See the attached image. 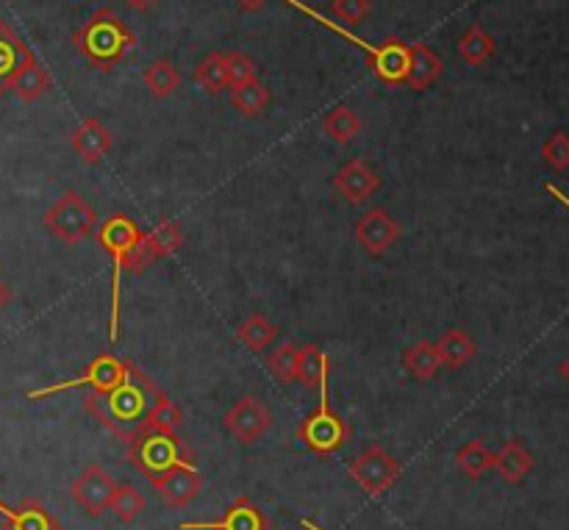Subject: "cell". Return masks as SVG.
<instances>
[{
	"label": "cell",
	"instance_id": "obj_1",
	"mask_svg": "<svg viewBox=\"0 0 569 530\" xmlns=\"http://www.w3.org/2000/svg\"><path fill=\"white\" fill-rule=\"evenodd\" d=\"M159 398V387L144 372L131 367L126 381L109 392H89L83 398V411L92 414L100 426L109 428L122 442L142 431L144 414L150 411L153 400Z\"/></svg>",
	"mask_w": 569,
	"mask_h": 530
},
{
	"label": "cell",
	"instance_id": "obj_2",
	"mask_svg": "<svg viewBox=\"0 0 569 530\" xmlns=\"http://www.w3.org/2000/svg\"><path fill=\"white\" fill-rule=\"evenodd\" d=\"M72 44H76L78 56L89 61L98 70H111L114 64H120L128 56V50L137 44L131 28L109 9V6H100L92 14L87 17L81 28L72 33Z\"/></svg>",
	"mask_w": 569,
	"mask_h": 530
},
{
	"label": "cell",
	"instance_id": "obj_3",
	"mask_svg": "<svg viewBox=\"0 0 569 530\" xmlns=\"http://www.w3.org/2000/svg\"><path fill=\"white\" fill-rule=\"evenodd\" d=\"M98 242L106 253L114 261V272H111V320H109V337L111 342L120 339V278L122 270H133L137 261L139 242H142V231L137 222L126 214H111L109 220L100 222Z\"/></svg>",
	"mask_w": 569,
	"mask_h": 530
},
{
	"label": "cell",
	"instance_id": "obj_4",
	"mask_svg": "<svg viewBox=\"0 0 569 530\" xmlns=\"http://www.w3.org/2000/svg\"><path fill=\"white\" fill-rule=\"evenodd\" d=\"M126 456L148 481L164 476L167 470H172V467L181 464V461H189L187 450L181 448L176 433L150 431V428H142V431H137L128 439Z\"/></svg>",
	"mask_w": 569,
	"mask_h": 530
},
{
	"label": "cell",
	"instance_id": "obj_5",
	"mask_svg": "<svg viewBox=\"0 0 569 530\" xmlns=\"http://www.w3.org/2000/svg\"><path fill=\"white\" fill-rule=\"evenodd\" d=\"M350 428L328 403V387L320 389V406L298 426V442L317 456H331L348 444Z\"/></svg>",
	"mask_w": 569,
	"mask_h": 530
},
{
	"label": "cell",
	"instance_id": "obj_6",
	"mask_svg": "<svg viewBox=\"0 0 569 530\" xmlns=\"http://www.w3.org/2000/svg\"><path fill=\"white\" fill-rule=\"evenodd\" d=\"M42 226L48 228L56 239H61V242L78 244L87 237H92L94 226H98V211H94L76 189H67V192L44 211Z\"/></svg>",
	"mask_w": 569,
	"mask_h": 530
},
{
	"label": "cell",
	"instance_id": "obj_7",
	"mask_svg": "<svg viewBox=\"0 0 569 530\" xmlns=\"http://www.w3.org/2000/svg\"><path fill=\"white\" fill-rule=\"evenodd\" d=\"M131 367H133L131 361L117 359V356H111V353H100L89 361L87 370H83L78 378L53 383V387L33 389V392H28L26 398L28 400H44V398H50V394L67 392V389H83V387L92 389V392H109V389L120 387V383L126 381L128 372H131Z\"/></svg>",
	"mask_w": 569,
	"mask_h": 530
},
{
	"label": "cell",
	"instance_id": "obj_8",
	"mask_svg": "<svg viewBox=\"0 0 569 530\" xmlns=\"http://www.w3.org/2000/svg\"><path fill=\"white\" fill-rule=\"evenodd\" d=\"M348 476L353 478L367 494L378 498V494L389 492V489L400 481L403 467H400V461L395 459L387 448H381V444H370V448H367L365 453L348 467Z\"/></svg>",
	"mask_w": 569,
	"mask_h": 530
},
{
	"label": "cell",
	"instance_id": "obj_9",
	"mask_svg": "<svg viewBox=\"0 0 569 530\" xmlns=\"http://www.w3.org/2000/svg\"><path fill=\"white\" fill-rule=\"evenodd\" d=\"M222 426L237 442L253 444L272 428V411L256 394H242L222 417Z\"/></svg>",
	"mask_w": 569,
	"mask_h": 530
},
{
	"label": "cell",
	"instance_id": "obj_10",
	"mask_svg": "<svg viewBox=\"0 0 569 530\" xmlns=\"http://www.w3.org/2000/svg\"><path fill=\"white\" fill-rule=\"evenodd\" d=\"M114 478L103 470L100 464H89L81 476L72 481V500H76L78 509L87 517L98 520L106 509L111 506V498H114Z\"/></svg>",
	"mask_w": 569,
	"mask_h": 530
},
{
	"label": "cell",
	"instance_id": "obj_11",
	"mask_svg": "<svg viewBox=\"0 0 569 530\" xmlns=\"http://www.w3.org/2000/svg\"><path fill=\"white\" fill-rule=\"evenodd\" d=\"M400 237H403V226L381 206L365 211L359 222H356V242L370 256L389 253L400 242Z\"/></svg>",
	"mask_w": 569,
	"mask_h": 530
},
{
	"label": "cell",
	"instance_id": "obj_12",
	"mask_svg": "<svg viewBox=\"0 0 569 530\" xmlns=\"http://www.w3.org/2000/svg\"><path fill=\"white\" fill-rule=\"evenodd\" d=\"M150 483H153L159 498L164 500L170 509H183V506L192 503V500L200 494V489H203V478H200V472L194 470L192 461H181V464L167 470L164 476L153 478Z\"/></svg>",
	"mask_w": 569,
	"mask_h": 530
},
{
	"label": "cell",
	"instance_id": "obj_13",
	"mask_svg": "<svg viewBox=\"0 0 569 530\" xmlns=\"http://www.w3.org/2000/svg\"><path fill=\"white\" fill-rule=\"evenodd\" d=\"M331 187L337 189L348 203L361 206L381 189V178H378V172L372 170L365 159H350L345 161L337 170V176L331 178Z\"/></svg>",
	"mask_w": 569,
	"mask_h": 530
},
{
	"label": "cell",
	"instance_id": "obj_14",
	"mask_svg": "<svg viewBox=\"0 0 569 530\" xmlns=\"http://www.w3.org/2000/svg\"><path fill=\"white\" fill-rule=\"evenodd\" d=\"M181 244H183L181 226L172 220H161L153 231L142 233V242H139V253H137V261H133L131 272L133 276H139L144 267L153 264V261H159V259H167V256H172L178 248H181Z\"/></svg>",
	"mask_w": 569,
	"mask_h": 530
},
{
	"label": "cell",
	"instance_id": "obj_15",
	"mask_svg": "<svg viewBox=\"0 0 569 530\" xmlns=\"http://www.w3.org/2000/svg\"><path fill=\"white\" fill-rule=\"evenodd\" d=\"M31 56L33 50L17 37L14 28L6 20H0V94L11 92L17 76H20V70L28 64Z\"/></svg>",
	"mask_w": 569,
	"mask_h": 530
},
{
	"label": "cell",
	"instance_id": "obj_16",
	"mask_svg": "<svg viewBox=\"0 0 569 530\" xmlns=\"http://www.w3.org/2000/svg\"><path fill=\"white\" fill-rule=\"evenodd\" d=\"M181 530H267V517L250 498H237L214 522H183Z\"/></svg>",
	"mask_w": 569,
	"mask_h": 530
},
{
	"label": "cell",
	"instance_id": "obj_17",
	"mask_svg": "<svg viewBox=\"0 0 569 530\" xmlns=\"http://www.w3.org/2000/svg\"><path fill=\"white\" fill-rule=\"evenodd\" d=\"M370 67L383 83H406V72H409V44L400 39H387V42L376 44L372 53L367 56Z\"/></svg>",
	"mask_w": 569,
	"mask_h": 530
},
{
	"label": "cell",
	"instance_id": "obj_18",
	"mask_svg": "<svg viewBox=\"0 0 569 530\" xmlns=\"http://www.w3.org/2000/svg\"><path fill=\"white\" fill-rule=\"evenodd\" d=\"M70 142L83 164H98V161L111 150V131L98 120V117H87V120L78 122Z\"/></svg>",
	"mask_w": 569,
	"mask_h": 530
},
{
	"label": "cell",
	"instance_id": "obj_19",
	"mask_svg": "<svg viewBox=\"0 0 569 530\" xmlns=\"http://www.w3.org/2000/svg\"><path fill=\"white\" fill-rule=\"evenodd\" d=\"M533 464H537V461H533L531 450H528L520 439H509V442L495 453L492 470L498 472L506 483L517 487V483H522L531 476Z\"/></svg>",
	"mask_w": 569,
	"mask_h": 530
},
{
	"label": "cell",
	"instance_id": "obj_20",
	"mask_svg": "<svg viewBox=\"0 0 569 530\" xmlns=\"http://www.w3.org/2000/svg\"><path fill=\"white\" fill-rule=\"evenodd\" d=\"M445 70V61L433 53L428 44L417 42L409 44V72H406V87H411L415 92H426Z\"/></svg>",
	"mask_w": 569,
	"mask_h": 530
},
{
	"label": "cell",
	"instance_id": "obj_21",
	"mask_svg": "<svg viewBox=\"0 0 569 530\" xmlns=\"http://www.w3.org/2000/svg\"><path fill=\"white\" fill-rule=\"evenodd\" d=\"M328 372H331V361H328L326 350L320 344H303V348H298L295 383H300L306 389H322L328 387Z\"/></svg>",
	"mask_w": 569,
	"mask_h": 530
},
{
	"label": "cell",
	"instance_id": "obj_22",
	"mask_svg": "<svg viewBox=\"0 0 569 530\" xmlns=\"http://www.w3.org/2000/svg\"><path fill=\"white\" fill-rule=\"evenodd\" d=\"M437 353H439V364L448 367V370H461L472 361L476 356V342L467 331H459V328H450L439 337L437 342Z\"/></svg>",
	"mask_w": 569,
	"mask_h": 530
},
{
	"label": "cell",
	"instance_id": "obj_23",
	"mask_svg": "<svg viewBox=\"0 0 569 530\" xmlns=\"http://www.w3.org/2000/svg\"><path fill=\"white\" fill-rule=\"evenodd\" d=\"M50 89H53V78H50V72L39 64L37 56H31L28 64L20 70V76H17L11 92H14L22 103H33V100H39L42 94H48Z\"/></svg>",
	"mask_w": 569,
	"mask_h": 530
},
{
	"label": "cell",
	"instance_id": "obj_24",
	"mask_svg": "<svg viewBox=\"0 0 569 530\" xmlns=\"http://www.w3.org/2000/svg\"><path fill=\"white\" fill-rule=\"evenodd\" d=\"M278 326H272L267 317L261 314H250L239 322L237 328V339L250 350V353H264L270 350V344L278 339Z\"/></svg>",
	"mask_w": 569,
	"mask_h": 530
},
{
	"label": "cell",
	"instance_id": "obj_25",
	"mask_svg": "<svg viewBox=\"0 0 569 530\" xmlns=\"http://www.w3.org/2000/svg\"><path fill=\"white\" fill-rule=\"evenodd\" d=\"M495 50H498V42H495L492 33H489L483 26H478V22H472V26L465 31V37L459 39V56L470 67H478L483 64V61L492 59Z\"/></svg>",
	"mask_w": 569,
	"mask_h": 530
},
{
	"label": "cell",
	"instance_id": "obj_26",
	"mask_svg": "<svg viewBox=\"0 0 569 530\" xmlns=\"http://www.w3.org/2000/svg\"><path fill=\"white\" fill-rule=\"evenodd\" d=\"M142 81L144 89H148L156 100H164L181 87V70H178L170 59H156L148 64Z\"/></svg>",
	"mask_w": 569,
	"mask_h": 530
},
{
	"label": "cell",
	"instance_id": "obj_27",
	"mask_svg": "<svg viewBox=\"0 0 569 530\" xmlns=\"http://www.w3.org/2000/svg\"><path fill=\"white\" fill-rule=\"evenodd\" d=\"M403 367L409 376L420 378V381H431L433 376L439 372V353H437V344L428 342V339H420L417 344L406 348L403 353Z\"/></svg>",
	"mask_w": 569,
	"mask_h": 530
},
{
	"label": "cell",
	"instance_id": "obj_28",
	"mask_svg": "<svg viewBox=\"0 0 569 530\" xmlns=\"http://www.w3.org/2000/svg\"><path fill=\"white\" fill-rule=\"evenodd\" d=\"M183 422V409L178 403H172L164 392H159V398L153 400L150 411L144 414L142 428H150V431L161 433H176Z\"/></svg>",
	"mask_w": 569,
	"mask_h": 530
},
{
	"label": "cell",
	"instance_id": "obj_29",
	"mask_svg": "<svg viewBox=\"0 0 569 530\" xmlns=\"http://www.w3.org/2000/svg\"><path fill=\"white\" fill-rule=\"evenodd\" d=\"M270 89L256 78V81L242 83V87L231 89V106L239 111L242 117H259L261 111L270 106Z\"/></svg>",
	"mask_w": 569,
	"mask_h": 530
},
{
	"label": "cell",
	"instance_id": "obj_30",
	"mask_svg": "<svg viewBox=\"0 0 569 530\" xmlns=\"http://www.w3.org/2000/svg\"><path fill=\"white\" fill-rule=\"evenodd\" d=\"M492 461H495V453L487 448V444L478 442V439L467 442L465 448L456 453V467H459L470 481H478V478L487 476V472L492 470Z\"/></svg>",
	"mask_w": 569,
	"mask_h": 530
},
{
	"label": "cell",
	"instance_id": "obj_31",
	"mask_svg": "<svg viewBox=\"0 0 569 530\" xmlns=\"http://www.w3.org/2000/svg\"><path fill=\"white\" fill-rule=\"evenodd\" d=\"M322 131L328 133V139L345 144L361 133V117L356 114L353 109H348V106H337V109L328 111V117L322 120Z\"/></svg>",
	"mask_w": 569,
	"mask_h": 530
},
{
	"label": "cell",
	"instance_id": "obj_32",
	"mask_svg": "<svg viewBox=\"0 0 569 530\" xmlns=\"http://www.w3.org/2000/svg\"><path fill=\"white\" fill-rule=\"evenodd\" d=\"M194 83L206 89L209 94H220L222 89H228V70H226V53L214 50V53L206 56L192 72Z\"/></svg>",
	"mask_w": 569,
	"mask_h": 530
},
{
	"label": "cell",
	"instance_id": "obj_33",
	"mask_svg": "<svg viewBox=\"0 0 569 530\" xmlns=\"http://www.w3.org/2000/svg\"><path fill=\"white\" fill-rule=\"evenodd\" d=\"M11 530H59V522L37 500H22L11 509Z\"/></svg>",
	"mask_w": 569,
	"mask_h": 530
},
{
	"label": "cell",
	"instance_id": "obj_34",
	"mask_svg": "<svg viewBox=\"0 0 569 530\" xmlns=\"http://www.w3.org/2000/svg\"><path fill=\"white\" fill-rule=\"evenodd\" d=\"M109 511H114L117 520L128 526V522H133L144 511V494L137 487H131V483H117Z\"/></svg>",
	"mask_w": 569,
	"mask_h": 530
},
{
	"label": "cell",
	"instance_id": "obj_35",
	"mask_svg": "<svg viewBox=\"0 0 569 530\" xmlns=\"http://www.w3.org/2000/svg\"><path fill=\"white\" fill-rule=\"evenodd\" d=\"M267 370H270V376L276 378L278 383H295V364H298V344L292 342H283L278 344V348L270 350V356L264 359Z\"/></svg>",
	"mask_w": 569,
	"mask_h": 530
},
{
	"label": "cell",
	"instance_id": "obj_36",
	"mask_svg": "<svg viewBox=\"0 0 569 530\" xmlns=\"http://www.w3.org/2000/svg\"><path fill=\"white\" fill-rule=\"evenodd\" d=\"M226 70H228V89L242 87V83H250L259 78V67L250 59L248 53H239V50H231L226 53Z\"/></svg>",
	"mask_w": 569,
	"mask_h": 530
},
{
	"label": "cell",
	"instance_id": "obj_37",
	"mask_svg": "<svg viewBox=\"0 0 569 530\" xmlns=\"http://www.w3.org/2000/svg\"><path fill=\"white\" fill-rule=\"evenodd\" d=\"M542 159L545 164L553 167L556 172L569 170V133L567 131H556L553 137L542 144Z\"/></svg>",
	"mask_w": 569,
	"mask_h": 530
},
{
	"label": "cell",
	"instance_id": "obj_38",
	"mask_svg": "<svg viewBox=\"0 0 569 530\" xmlns=\"http://www.w3.org/2000/svg\"><path fill=\"white\" fill-rule=\"evenodd\" d=\"M370 9L372 0H331V11L348 26H361Z\"/></svg>",
	"mask_w": 569,
	"mask_h": 530
},
{
	"label": "cell",
	"instance_id": "obj_39",
	"mask_svg": "<svg viewBox=\"0 0 569 530\" xmlns=\"http://www.w3.org/2000/svg\"><path fill=\"white\" fill-rule=\"evenodd\" d=\"M0 530H11V506L0 500Z\"/></svg>",
	"mask_w": 569,
	"mask_h": 530
},
{
	"label": "cell",
	"instance_id": "obj_40",
	"mask_svg": "<svg viewBox=\"0 0 569 530\" xmlns=\"http://www.w3.org/2000/svg\"><path fill=\"white\" fill-rule=\"evenodd\" d=\"M545 189H548V192H550V194H553V198H556V200H559V203H561V206H565V209L569 211V194H567V192H561V189H559V187H556V183H548V187H545Z\"/></svg>",
	"mask_w": 569,
	"mask_h": 530
},
{
	"label": "cell",
	"instance_id": "obj_41",
	"mask_svg": "<svg viewBox=\"0 0 569 530\" xmlns=\"http://www.w3.org/2000/svg\"><path fill=\"white\" fill-rule=\"evenodd\" d=\"M233 3H237L242 11H259L267 0H233Z\"/></svg>",
	"mask_w": 569,
	"mask_h": 530
},
{
	"label": "cell",
	"instance_id": "obj_42",
	"mask_svg": "<svg viewBox=\"0 0 569 530\" xmlns=\"http://www.w3.org/2000/svg\"><path fill=\"white\" fill-rule=\"evenodd\" d=\"M122 3H126L128 9H133V11H148L150 6L156 3V0H122Z\"/></svg>",
	"mask_w": 569,
	"mask_h": 530
},
{
	"label": "cell",
	"instance_id": "obj_43",
	"mask_svg": "<svg viewBox=\"0 0 569 530\" xmlns=\"http://www.w3.org/2000/svg\"><path fill=\"white\" fill-rule=\"evenodd\" d=\"M9 303H11V289L0 281V311H3Z\"/></svg>",
	"mask_w": 569,
	"mask_h": 530
},
{
	"label": "cell",
	"instance_id": "obj_44",
	"mask_svg": "<svg viewBox=\"0 0 569 530\" xmlns=\"http://www.w3.org/2000/svg\"><path fill=\"white\" fill-rule=\"evenodd\" d=\"M559 372H561V378H565V381L569 383V356H567V359H565V361H561Z\"/></svg>",
	"mask_w": 569,
	"mask_h": 530
},
{
	"label": "cell",
	"instance_id": "obj_45",
	"mask_svg": "<svg viewBox=\"0 0 569 530\" xmlns=\"http://www.w3.org/2000/svg\"><path fill=\"white\" fill-rule=\"evenodd\" d=\"M300 526H303L306 530H322L320 526H315V522H311V520H303V522H300Z\"/></svg>",
	"mask_w": 569,
	"mask_h": 530
}]
</instances>
